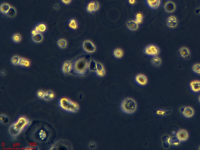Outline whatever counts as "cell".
I'll return each mask as SVG.
<instances>
[{
  "instance_id": "cell-1",
  "label": "cell",
  "mask_w": 200,
  "mask_h": 150,
  "mask_svg": "<svg viewBox=\"0 0 200 150\" xmlns=\"http://www.w3.org/2000/svg\"><path fill=\"white\" fill-rule=\"evenodd\" d=\"M29 131L31 139L40 144H48L56 135L53 128L47 123H37L30 127Z\"/></svg>"
},
{
  "instance_id": "cell-2",
  "label": "cell",
  "mask_w": 200,
  "mask_h": 150,
  "mask_svg": "<svg viewBox=\"0 0 200 150\" xmlns=\"http://www.w3.org/2000/svg\"><path fill=\"white\" fill-rule=\"evenodd\" d=\"M91 56L88 55H82L70 61V68L68 74L84 76L89 73Z\"/></svg>"
},
{
  "instance_id": "cell-3",
  "label": "cell",
  "mask_w": 200,
  "mask_h": 150,
  "mask_svg": "<svg viewBox=\"0 0 200 150\" xmlns=\"http://www.w3.org/2000/svg\"><path fill=\"white\" fill-rule=\"evenodd\" d=\"M31 123V121L27 118L21 117L9 127V133L12 136H16Z\"/></svg>"
},
{
  "instance_id": "cell-4",
  "label": "cell",
  "mask_w": 200,
  "mask_h": 150,
  "mask_svg": "<svg viewBox=\"0 0 200 150\" xmlns=\"http://www.w3.org/2000/svg\"><path fill=\"white\" fill-rule=\"evenodd\" d=\"M121 108L123 112L128 114H131L135 112L137 109V103L133 99H125L121 102Z\"/></svg>"
},
{
  "instance_id": "cell-5",
  "label": "cell",
  "mask_w": 200,
  "mask_h": 150,
  "mask_svg": "<svg viewBox=\"0 0 200 150\" xmlns=\"http://www.w3.org/2000/svg\"><path fill=\"white\" fill-rule=\"evenodd\" d=\"M59 105L62 109L66 111L77 112L79 109V106L77 103L71 101L66 98H63L59 101Z\"/></svg>"
},
{
  "instance_id": "cell-6",
  "label": "cell",
  "mask_w": 200,
  "mask_h": 150,
  "mask_svg": "<svg viewBox=\"0 0 200 150\" xmlns=\"http://www.w3.org/2000/svg\"><path fill=\"white\" fill-rule=\"evenodd\" d=\"M143 51L146 55L154 56H158L160 53L159 47L154 44H151L146 47Z\"/></svg>"
},
{
  "instance_id": "cell-7",
  "label": "cell",
  "mask_w": 200,
  "mask_h": 150,
  "mask_svg": "<svg viewBox=\"0 0 200 150\" xmlns=\"http://www.w3.org/2000/svg\"><path fill=\"white\" fill-rule=\"evenodd\" d=\"M83 48L84 51L90 53L94 52L96 50V47L94 43L89 40H85L83 41Z\"/></svg>"
},
{
  "instance_id": "cell-8",
  "label": "cell",
  "mask_w": 200,
  "mask_h": 150,
  "mask_svg": "<svg viewBox=\"0 0 200 150\" xmlns=\"http://www.w3.org/2000/svg\"><path fill=\"white\" fill-rule=\"evenodd\" d=\"M99 3L96 1H92L89 3L87 5L86 10L88 12L93 13L99 9Z\"/></svg>"
},
{
  "instance_id": "cell-9",
  "label": "cell",
  "mask_w": 200,
  "mask_h": 150,
  "mask_svg": "<svg viewBox=\"0 0 200 150\" xmlns=\"http://www.w3.org/2000/svg\"><path fill=\"white\" fill-rule=\"evenodd\" d=\"M166 23L167 26L170 28L174 29L176 28L178 25L179 21L177 18L175 16H170L168 17Z\"/></svg>"
},
{
  "instance_id": "cell-10",
  "label": "cell",
  "mask_w": 200,
  "mask_h": 150,
  "mask_svg": "<svg viewBox=\"0 0 200 150\" xmlns=\"http://www.w3.org/2000/svg\"><path fill=\"white\" fill-rule=\"evenodd\" d=\"M179 54L180 56L184 59H188L190 58L191 52L188 48L185 47H182L179 50Z\"/></svg>"
},
{
  "instance_id": "cell-11",
  "label": "cell",
  "mask_w": 200,
  "mask_h": 150,
  "mask_svg": "<svg viewBox=\"0 0 200 150\" xmlns=\"http://www.w3.org/2000/svg\"><path fill=\"white\" fill-rule=\"evenodd\" d=\"M66 141H62L60 142V141L56 142V144H54L53 146L51 147V148H50V150H54V149H61V148H62V150L63 149H71L68 147L67 144H68L69 142L68 143H66Z\"/></svg>"
},
{
  "instance_id": "cell-12",
  "label": "cell",
  "mask_w": 200,
  "mask_h": 150,
  "mask_svg": "<svg viewBox=\"0 0 200 150\" xmlns=\"http://www.w3.org/2000/svg\"><path fill=\"white\" fill-rule=\"evenodd\" d=\"M164 10L169 13L173 12L176 9V6L174 2L169 1L167 2L164 6Z\"/></svg>"
},
{
  "instance_id": "cell-13",
  "label": "cell",
  "mask_w": 200,
  "mask_h": 150,
  "mask_svg": "<svg viewBox=\"0 0 200 150\" xmlns=\"http://www.w3.org/2000/svg\"><path fill=\"white\" fill-rule=\"evenodd\" d=\"M135 81L136 83L141 86L146 85L147 83V79L146 76L142 74H139L135 77Z\"/></svg>"
},
{
  "instance_id": "cell-14",
  "label": "cell",
  "mask_w": 200,
  "mask_h": 150,
  "mask_svg": "<svg viewBox=\"0 0 200 150\" xmlns=\"http://www.w3.org/2000/svg\"><path fill=\"white\" fill-rule=\"evenodd\" d=\"M177 136L180 141H185L188 140V134L186 130L181 129L177 132Z\"/></svg>"
},
{
  "instance_id": "cell-15",
  "label": "cell",
  "mask_w": 200,
  "mask_h": 150,
  "mask_svg": "<svg viewBox=\"0 0 200 150\" xmlns=\"http://www.w3.org/2000/svg\"><path fill=\"white\" fill-rule=\"evenodd\" d=\"M95 71L97 76L99 77L103 76L105 74V71L103 65L99 63L96 62V68Z\"/></svg>"
},
{
  "instance_id": "cell-16",
  "label": "cell",
  "mask_w": 200,
  "mask_h": 150,
  "mask_svg": "<svg viewBox=\"0 0 200 150\" xmlns=\"http://www.w3.org/2000/svg\"><path fill=\"white\" fill-rule=\"evenodd\" d=\"M127 26L129 30L133 31H136L139 28L138 24L133 20L127 21Z\"/></svg>"
},
{
  "instance_id": "cell-17",
  "label": "cell",
  "mask_w": 200,
  "mask_h": 150,
  "mask_svg": "<svg viewBox=\"0 0 200 150\" xmlns=\"http://www.w3.org/2000/svg\"><path fill=\"white\" fill-rule=\"evenodd\" d=\"M191 89L195 92H198L200 91V81L197 80L193 81L190 83Z\"/></svg>"
},
{
  "instance_id": "cell-18",
  "label": "cell",
  "mask_w": 200,
  "mask_h": 150,
  "mask_svg": "<svg viewBox=\"0 0 200 150\" xmlns=\"http://www.w3.org/2000/svg\"><path fill=\"white\" fill-rule=\"evenodd\" d=\"M47 26L45 23L41 22L38 23L36 25L34 29L38 33H43L45 32L47 29Z\"/></svg>"
},
{
  "instance_id": "cell-19",
  "label": "cell",
  "mask_w": 200,
  "mask_h": 150,
  "mask_svg": "<svg viewBox=\"0 0 200 150\" xmlns=\"http://www.w3.org/2000/svg\"><path fill=\"white\" fill-rule=\"evenodd\" d=\"M147 3L152 9H157L160 6L161 0H147Z\"/></svg>"
},
{
  "instance_id": "cell-20",
  "label": "cell",
  "mask_w": 200,
  "mask_h": 150,
  "mask_svg": "<svg viewBox=\"0 0 200 150\" xmlns=\"http://www.w3.org/2000/svg\"><path fill=\"white\" fill-rule=\"evenodd\" d=\"M68 25L70 28L73 30H76L78 28L79 24L76 19L72 18L68 21Z\"/></svg>"
},
{
  "instance_id": "cell-21",
  "label": "cell",
  "mask_w": 200,
  "mask_h": 150,
  "mask_svg": "<svg viewBox=\"0 0 200 150\" xmlns=\"http://www.w3.org/2000/svg\"><path fill=\"white\" fill-rule=\"evenodd\" d=\"M183 115L185 117H192L194 114V111L193 108L190 107H186L185 108V110L183 113Z\"/></svg>"
},
{
  "instance_id": "cell-22",
  "label": "cell",
  "mask_w": 200,
  "mask_h": 150,
  "mask_svg": "<svg viewBox=\"0 0 200 150\" xmlns=\"http://www.w3.org/2000/svg\"><path fill=\"white\" fill-rule=\"evenodd\" d=\"M32 40L37 43H40L44 39L43 35L41 33H38L35 35L32 36Z\"/></svg>"
},
{
  "instance_id": "cell-23",
  "label": "cell",
  "mask_w": 200,
  "mask_h": 150,
  "mask_svg": "<svg viewBox=\"0 0 200 150\" xmlns=\"http://www.w3.org/2000/svg\"><path fill=\"white\" fill-rule=\"evenodd\" d=\"M16 10L13 7L11 6L5 15L8 17L13 18L16 16Z\"/></svg>"
},
{
  "instance_id": "cell-24",
  "label": "cell",
  "mask_w": 200,
  "mask_h": 150,
  "mask_svg": "<svg viewBox=\"0 0 200 150\" xmlns=\"http://www.w3.org/2000/svg\"><path fill=\"white\" fill-rule=\"evenodd\" d=\"M55 97V94L51 91H48L45 93L43 98L46 101H50L53 99Z\"/></svg>"
},
{
  "instance_id": "cell-25",
  "label": "cell",
  "mask_w": 200,
  "mask_h": 150,
  "mask_svg": "<svg viewBox=\"0 0 200 150\" xmlns=\"http://www.w3.org/2000/svg\"><path fill=\"white\" fill-rule=\"evenodd\" d=\"M114 55L117 58H121L123 56V51L120 48L115 49L114 51Z\"/></svg>"
},
{
  "instance_id": "cell-26",
  "label": "cell",
  "mask_w": 200,
  "mask_h": 150,
  "mask_svg": "<svg viewBox=\"0 0 200 150\" xmlns=\"http://www.w3.org/2000/svg\"><path fill=\"white\" fill-rule=\"evenodd\" d=\"M57 44L61 49H65L67 46V42L66 40L63 38L59 39L57 41Z\"/></svg>"
},
{
  "instance_id": "cell-27",
  "label": "cell",
  "mask_w": 200,
  "mask_h": 150,
  "mask_svg": "<svg viewBox=\"0 0 200 150\" xmlns=\"http://www.w3.org/2000/svg\"><path fill=\"white\" fill-rule=\"evenodd\" d=\"M152 63L155 67H159L161 65L162 61L160 58L158 56L154 57L151 60Z\"/></svg>"
},
{
  "instance_id": "cell-28",
  "label": "cell",
  "mask_w": 200,
  "mask_h": 150,
  "mask_svg": "<svg viewBox=\"0 0 200 150\" xmlns=\"http://www.w3.org/2000/svg\"><path fill=\"white\" fill-rule=\"evenodd\" d=\"M11 7V6L8 4L6 3L2 4L1 6V12L3 14H6V13L8 12Z\"/></svg>"
},
{
  "instance_id": "cell-29",
  "label": "cell",
  "mask_w": 200,
  "mask_h": 150,
  "mask_svg": "<svg viewBox=\"0 0 200 150\" xmlns=\"http://www.w3.org/2000/svg\"><path fill=\"white\" fill-rule=\"evenodd\" d=\"M30 65V63L29 60L23 58H20L18 65L24 66L25 67H29Z\"/></svg>"
},
{
  "instance_id": "cell-30",
  "label": "cell",
  "mask_w": 200,
  "mask_h": 150,
  "mask_svg": "<svg viewBox=\"0 0 200 150\" xmlns=\"http://www.w3.org/2000/svg\"><path fill=\"white\" fill-rule=\"evenodd\" d=\"M70 65H71L70 61H66L63 64V71L65 74H68L70 71Z\"/></svg>"
},
{
  "instance_id": "cell-31",
  "label": "cell",
  "mask_w": 200,
  "mask_h": 150,
  "mask_svg": "<svg viewBox=\"0 0 200 150\" xmlns=\"http://www.w3.org/2000/svg\"><path fill=\"white\" fill-rule=\"evenodd\" d=\"M12 40L15 43H19L22 40V37L19 33H15L12 37Z\"/></svg>"
},
{
  "instance_id": "cell-32",
  "label": "cell",
  "mask_w": 200,
  "mask_h": 150,
  "mask_svg": "<svg viewBox=\"0 0 200 150\" xmlns=\"http://www.w3.org/2000/svg\"><path fill=\"white\" fill-rule=\"evenodd\" d=\"M170 144L173 145H177L180 143V140L176 137H173V138H169L168 140Z\"/></svg>"
},
{
  "instance_id": "cell-33",
  "label": "cell",
  "mask_w": 200,
  "mask_h": 150,
  "mask_svg": "<svg viewBox=\"0 0 200 150\" xmlns=\"http://www.w3.org/2000/svg\"><path fill=\"white\" fill-rule=\"evenodd\" d=\"M0 120H1V123L3 124H7L10 121L9 118L6 115L3 114L1 115Z\"/></svg>"
},
{
  "instance_id": "cell-34",
  "label": "cell",
  "mask_w": 200,
  "mask_h": 150,
  "mask_svg": "<svg viewBox=\"0 0 200 150\" xmlns=\"http://www.w3.org/2000/svg\"><path fill=\"white\" fill-rule=\"evenodd\" d=\"M193 71L197 74H200V64L196 63L193 65L192 68Z\"/></svg>"
},
{
  "instance_id": "cell-35",
  "label": "cell",
  "mask_w": 200,
  "mask_h": 150,
  "mask_svg": "<svg viewBox=\"0 0 200 150\" xmlns=\"http://www.w3.org/2000/svg\"><path fill=\"white\" fill-rule=\"evenodd\" d=\"M20 59V57L19 56H13L12 59V63L15 65H18Z\"/></svg>"
},
{
  "instance_id": "cell-36",
  "label": "cell",
  "mask_w": 200,
  "mask_h": 150,
  "mask_svg": "<svg viewBox=\"0 0 200 150\" xmlns=\"http://www.w3.org/2000/svg\"><path fill=\"white\" fill-rule=\"evenodd\" d=\"M45 92H43L42 90H39L38 92L37 95L39 98H42L44 97V95H45Z\"/></svg>"
},
{
  "instance_id": "cell-37",
  "label": "cell",
  "mask_w": 200,
  "mask_h": 150,
  "mask_svg": "<svg viewBox=\"0 0 200 150\" xmlns=\"http://www.w3.org/2000/svg\"><path fill=\"white\" fill-rule=\"evenodd\" d=\"M61 1L64 4H66V5L70 4L72 1V0H61Z\"/></svg>"
},
{
  "instance_id": "cell-38",
  "label": "cell",
  "mask_w": 200,
  "mask_h": 150,
  "mask_svg": "<svg viewBox=\"0 0 200 150\" xmlns=\"http://www.w3.org/2000/svg\"><path fill=\"white\" fill-rule=\"evenodd\" d=\"M136 17L137 18H140V19H143V15L142 13L141 12H138L136 13Z\"/></svg>"
},
{
  "instance_id": "cell-39",
  "label": "cell",
  "mask_w": 200,
  "mask_h": 150,
  "mask_svg": "<svg viewBox=\"0 0 200 150\" xmlns=\"http://www.w3.org/2000/svg\"><path fill=\"white\" fill-rule=\"evenodd\" d=\"M136 23L138 24H141L143 22V19H140V18H136L135 20Z\"/></svg>"
},
{
  "instance_id": "cell-40",
  "label": "cell",
  "mask_w": 200,
  "mask_h": 150,
  "mask_svg": "<svg viewBox=\"0 0 200 150\" xmlns=\"http://www.w3.org/2000/svg\"><path fill=\"white\" fill-rule=\"evenodd\" d=\"M128 3L131 5H134L136 3V0H128Z\"/></svg>"
},
{
  "instance_id": "cell-41",
  "label": "cell",
  "mask_w": 200,
  "mask_h": 150,
  "mask_svg": "<svg viewBox=\"0 0 200 150\" xmlns=\"http://www.w3.org/2000/svg\"><path fill=\"white\" fill-rule=\"evenodd\" d=\"M89 147L90 148L93 149V148H96V145L95 144V143L92 142V143H90V144Z\"/></svg>"
},
{
  "instance_id": "cell-42",
  "label": "cell",
  "mask_w": 200,
  "mask_h": 150,
  "mask_svg": "<svg viewBox=\"0 0 200 150\" xmlns=\"http://www.w3.org/2000/svg\"><path fill=\"white\" fill-rule=\"evenodd\" d=\"M37 31H36V30H35V29H33V30L32 31H31V34L32 35V36H34V35H35V34H36L37 33Z\"/></svg>"
},
{
  "instance_id": "cell-43",
  "label": "cell",
  "mask_w": 200,
  "mask_h": 150,
  "mask_svg": "<svg viewBox=\"0 0 200 150\" xmlns=\"http://www.w3.org/2000/svg\"><path fill=\"white\" fill-rule=\"evenodd\" d=\"M34 149H37L36 148H33L32 147H26V148H25V150H33Z\"/></svg>"
},
{
  "instance_id": "cell-44",
  "label": "cell",
  "mask_w": 200,
  "mask_h": 150,
  "mask_svg": "<svg viewBox=\"0 0 200 150\" xmlns=\"http://www.w3.org/2000/svg\"><path fill=\"white\" fill-rule=\"evenodd\" d=\"M196 13L197 14L200 15V7H198L197 10H196Z\"/></svg>"
},
{
  "instance_id": "cell-45",
  "label": "cell",
  "mask_w": 200,
  "mask_h": 150,
  "mask_svg": "<svg viewBox=\"0 0 200 150\" xmlns=\"http://www.w3.org/2000/svg\"><path fill=\"white\" fill-rule=\"evenodd\" d=\"M185 108L182 107V108H181V109H180V111H181V113H183L184 110H185Z\"/></svg>"
},
{
  "instance_id": "cell-46",
  "label": "cell",
  "mask_w": 200,
  "mask_h": 150,
  "mask_svg": "<svg viewBox=\"0 0 200 150\" xmlns=\"http://www.w3.org/2000/svg\"><path fill=\"white\" fill-rule=\"evenodd\" d=\"M1 76H4L5 74H6V72H5V71H3L1 72Z\"/></svg>"
},
{
  "instance_id": "cell-47",
  "label": "cell",
  "mask_w": 200,
  "mask_h": 150,
  "mask_svg": "<svg viewBox=\"0 0 200 150\" xmlns=\"http://www.w3.org/2000/svg\"><path fill=\"white\" fill-rule=\"evenodd\" d=\"M12 140L13 141H15L16 140V138L15 137H13L12 139Z\"/></svg>"
},
{
  "instance_id": "cell-48",
  "label": "cell",
  "mask_w": 200,
  "mask_h": 150,
  "mask_svg": "<svg viewBox=\"0 0 200 150\" xmlns=\"http://www.w3.org/2000/svg\"><path fill=\"white\" fill-rule=\"evenodd\" d=\"M198 100H199V102H200V95H199V97H198Z\"/></svg>"
},
{
  "instance_id": "cell-49",
  "label": "cell",
  "mask_w": 200,
  "mask_h": 150,
  "mask_svg": "<svg viewBox=\"0 0 200 150\" xmlns=\"http://www.w3.org/2000/svg\"><path fill=\"white\" fill-rule=\"evenodd\" d=\"M199 150H200V146L199 147Z\"/></svg>"
},
{
  "instance_id": "cell-50",
  "label": "cell",
  "mask_w": 200,
  "mask_h": 150,
  "mask_svg": "<svg viewBox=\"0 0 200 150\" xmlns=\"http://www.w3.org/2000/svg\"><path fill=\"white\" fill-rule=\"evenodd\" d=\"M199 75H200V74H199Z\"/></svg>"
}]
</instances>
